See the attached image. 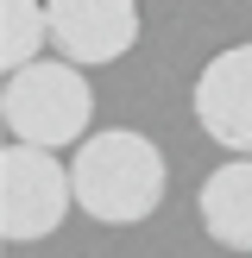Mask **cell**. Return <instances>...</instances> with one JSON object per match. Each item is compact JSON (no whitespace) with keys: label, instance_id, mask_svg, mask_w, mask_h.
<instances>
[{"label":"cell","instance_id":"4","mask_svg":"<svg viewBox=\"0 0 252 258\" xmlns=\"http://www.w3.org/2000/svg\"><path fill=\"white\" fill-rule=\"evenodd\" d=\"M50 7V44L70 63H120L139 44V0H44Z\"/></svg>","mask_w":252,"mask_h":258},{"label":"cell","instance_id":"7","mask_svg":"<svg viewBox=\"0 0 252 258\" xmlns=\"http://www.w3.org/2000/svg\"><path fill=\"white\" fill-rule=\"evenodd\" d=\"M50 44V7L44 0H0V70L44 57Z\"/></svg>","mask_w":252,"mask_h":258},{"label":"cell","instance_id":"5","mask_svg":"<svg viewBox=\"0 0 252 258\" xmlns=\"http://www.w3.org/2000/svg\"><path fill=\"white\" fill-rule=\"evenodd\" d=\"M196 120L214 145L252 151V44H227L196 76Z\"/></svg>","mask_w":252,"mask_h":258},{"label":"cell","instance_id":"3","mask_svg":"<svg viewBox=\"0 0 252 258\" xmlns=\"http://www.w3.org/2000/svg\"><path fill=\"white\" fill-rule=\"evenodd\" d=\"M70 208H76L70 164H57L50 145L13 139V145L0 151V239H7V246L50 239Z\"/></svg>","mask_w":252,"mask_h":258},{"label":"cell","instance_id":"2","mask_svg":"<svg viewBox=\"0 0 252 258\" xmlns=\"http://www.w3.org/2000/svg\"><path fill=\"white\" fill-rule=\"evenodd\" d=\"M0 120L13 139H32V145H82L88 120H95V95L82 82V63L57 57H32L19 70H7L0 88Z\"/></svg>","mask_w":252,"mask_h":258},{"label":"cell","instance_id":"6","mask_svg":"<svg viewBox=\"0 0 252 258\" xmlns=\"http://www.w3.org/2000/svg\"><path fill=\"white\" fill-rule=\"evenodd\" d=\"M202 233L227 252H252V151H233L221 170L202 176L196 189Z\"/></svg>","mask_w":252,"mask_h":258},{"label":"cell","instance_id":"1","mask_svg":"<svg viewBox=\"0 0 252 258\" xmlns=\"http://www.w3.org/2000/svg\"><path fill=\"white\" fill-rule=\"evenodd\" d=\"M76 176V208L101 227H139L158 214L164 189H170V164L133 126H107V133L82 139L70 158Z\"/></svg>","mask_w":252,"mask_h":258}]
</instances>
